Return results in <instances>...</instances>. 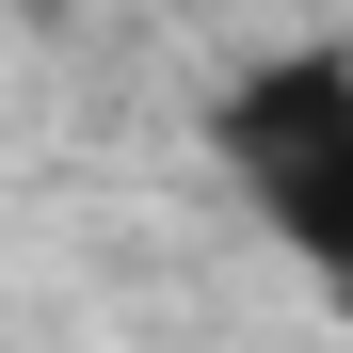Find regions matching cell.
I'll return each mask as SVG.
<instances>
[{
  "label": "cell",
  "mask_w": 353,
  "mask_h": 353,
  "mask_svg": "<svg viewBox=\"0 0 353 353\" xmlns=\"http://www.w3.org/2000/svg\"><path fill=\"white\" fill-rule=\"evenodd\" d=\"M209 161L241 176V209L289 257H321L353 289V65L337 48H273L209 97Z\"/></svg>",
  "instance_id": "cell-1"
}]
</instances>
